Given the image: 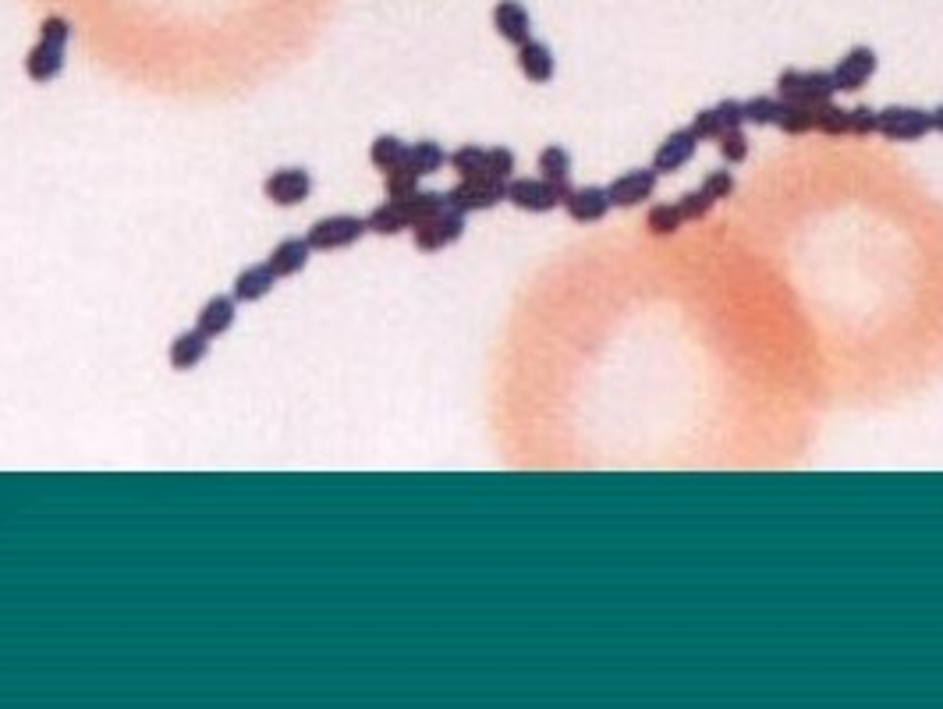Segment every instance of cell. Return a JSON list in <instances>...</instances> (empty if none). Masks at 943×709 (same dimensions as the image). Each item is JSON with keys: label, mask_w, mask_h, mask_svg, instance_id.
<instances>
[{"label": "cell", "mask_w": 943, "mask_h": 709, "mask_svg": "<svg viewBox=\"0 0 943 709\" xmlns=\"http://www.w3.org/2000/svg\"><path fill=\"white\" fill-rule=\"evenodd\" d=\"M734 128H745V100H734V96L710 103L692 117V132L699 135V142H717Z\"/></svg>", "instance_id": "11"}, {"label": "cell", "mask_w": 943, "mask_h": 709, "mask_svg": "<svg viewBox=\"0 0 943 709\" xmlns=\"http://www.w3.org/2000/svg\"><path fill=\"white\" fill-rule=\"evenodd\" d=\"M405 164L412 167L419 178H429V174H437V171H444V167H447V149L440 146V142H433V139H419V142H412V146H408Z\"/></svg>", "instance_id": "22"}, {"label": "cell", "mask_w": 943, "mask_h": 709, "mask_svg": "<svg viewBox=\"0 0 943 709\" xmlns=\"http://www.w3.org/2000/svg\"><path fill=\"white\" fill-rule=\"evenodd\" d=\"M515 64L532 86H546L557 75V57L543 39H525L522 47H515Z\"/></svg>", "instance_id": "15"}, {"label": "cell", "mask_w": 943, "mask_h": 709, "mask_svg": "<svg viewBox=\"0 0 943 709\" xmlns=\"http://www.w3.org/2000/svg\"><path fill=\"white\" fill-rule=\"evenodd\" d=\"M366 227L373 234H380V238H394V234L401 231H412V220H408L401 199H387V203H380L376 210H369Z\"/></svg>", "instance_id": "21"}, {"label": "cell", "mask_w": 943, "mask_h": 709, "mask_svg": "<svg viewBox=\"0 0 943 709\" xmlns=\"http://www.w3.org/2000/svg\"><path fill=\"white\" fill-rule=\"evenodd\" d=\"M561 210L568 213L575 224H600L614 206H610L607 185H578L564 192Z\"/></svg>", "instance_id": "13"}, {"label": "cell", "mask_w": 943, "mask_h": 709, "mask_svg": "<svg viewBox=\"0 0 943 709\" xmlns=\"http://www.w3.org/2000/svg\"><path fill=\"white\" fill-rule=\"evenodd\" d=\"M401 206H405V213H408V220H412V227L415 224H422V220H429L433 213H440V210H447V192H412L408 199H401Z\"/></svg>", "instance_id": "27"}, {"label": "cell", "mask_w": 943, "mask_h": 709, "mask_svg": "<svg viewBox=\"0 0 943 709\" xmlns=\"http://www.w3.org/2000/svg\"><path fill=\"white\" fill-rule=\"evenodd\" d=\"M500 203H507V181L486 178V174H479V178H458V185L447 192V206L465 213V217L468 213H486Z\"/></svg>", "instance_id": "7"}, {"label": "cell", "mask_w": 943, "mask_h": 709, "mask_svg": "<svg viewBox=\"0 0 943 709\" xmlns=\"http://www.w3.org/2000/svg\"><path fill=\"white\" fill-rule=\"evenodd\" d=\"M366 217H355V213H337V217H323L309 227L305 242L312 245V252H337L351 249L366 238Z\"/></svg>", "instance_id": "6"}, {"label": "cell", "mask_w": 943, "mask_h": 709, "mask_svg": "<svg viewBox=\"0 0 943 709\" xmlns=\"http://www.w3.org/2000/svg\"><path fill=\"white\" fill-rule=\"evenodd\" d=\"M777 93L788 96L798 107H805L809 114L837 96L834 82H830V71L823 68H784L777 75Z\"/></svg>", "instance_id": "3"}, {"label": "cell", "mask_w": 943, "mask_h": 709, "mask_svg": "<svg viewBox=\"0 0 943 709\" xmlns=\"http://www.w3.org/2000/svg\"><path fill=\"white\" fill-rule=\"evenodd\" d=\"M206 355H210V337L199 334L195 327L178 334L167 348V362H171L174 373H192L195 366H203Z\"/></svg>", "instance_id": "18"}, {"label": "cell", "mask_w": 943, "mask_h": 709, "mask_svg": "<svg viewBox=\"0 0 943 709\" xmlns=\"http://www.w3.org/2000/svg\"><path fill=\"white\" fill-rule=\"evenodd\" d=\"M309 256H312V245L305 242V238H298V234H288V238H281V242L270 249L266 266H270V270L277 273V281H281V277L302 273L305 266H309Z\"/></svg>", "instance_id": "17"}, {"label": "cell", "mask_w": 943, "mask_h": 709, "mask_svg": "<svg viewBox=\"0 0 943 709\" xmlns=\"http://www.w3.org/2000/svg\"><path fill=\"white\" fill-rule=\"evenodd\" d=\"M461 234H465V213H458L447 206V210L433 213L429 220H422V224L412 227V242H415V249L429 256V252L451 249L454 242H461Z\"/></svg>", "instance_id": "8"}, {"label": "cell", "mask_w": 943, "mask_h": 709, "mask_svg": "<svg viewBox=\"0 0 943 709\" xmlns=\"http://www.w3.org/2000/svg\"><path fill=\"white\" fill-rule=\"evenodd\" d=\"M273 284H277V273H273L266 263H252V266H245V270H238L231 295H234V302H259V298L270 295Z\"/></svg>", "instance_id": "20"}, {"label": "cell", "mask_w": 943, "mask_h": 709, "mask_svg": "<svg viewBox=\"0 0 943 709\" xmlns=\"http://www.w3.org/2000/svg\"><path fill=\"white\" fill-rule=\"evenodd\" d=\"M699 188H702V192H706V195H710L713 203H724V199H731V195H734V188H738V181H734L731 167H717V171L702 174Z\"/></svg>", "instance_id": "33"}, {"label": "cell", "mask_w": 943, "mask_h": 709, "mask_svg": "<svg viewBox=\"0 0 943 709\" xmlns=\"http://www.w3.org/2000/svg\"><path fill=\"white\" fill-rule=\"evenodd\" d=\"M812 132L827 135V139H844L848 135V107H837L834 100L812 110Z\"/></svg>", "instance_id": "25"}, {"label": "cell", "mask_w": 943, "mask_h": 709, "mask_svg": "<svg viewBox=\"0 0 943 709\" xmlns=\"http://www.w3.org/2000/svg\"><path fill=\"white\" fill-rule=\"evenodd\" d=\"M929 117H933V132H940V135H943V103H940V107H933V110H929Z\"/></svg>", "instance_id": "35"}, {"label": "cell", "mask_w": 943, "mask_h": 709, "mask_svg": "<svg viewBox=\"0 0 943 709\" xmlns=\"http://www.w3.org/2000/svg\"><path fill=\"white\" fill-rule=\"evenodd\" d=\"M568 188L550 185L546 178H511L507 181V203L522 213H550L561 210V199Z\"/></svg>", "instance_id": "9"}, {"label": "cell", "mask_w": 943, "mask_h": 709, "mask_svg": "<svg viewBox=\"0 0 943 709\" xmlns=\"http://www.w3.org/2000/svg\"><path fill=\"white\" fill-rule=\"evenodd\" d=\"M447 164L458 178H479L486 174V146H458L454 153H447Z\"/></svg>", "instance_id": "28"}, {"label": "cell", "mask_w": 943, "mask_h": 709, "mask_svg": "<svg viewBox=\"0 0 943 709\" xmlns=\"http://www.w3.org/2000/svg\"><path fill=\"white\" fill-rule=\"evenodd\" d=\"M515 167H518L515 149H507V146H490V149H486V178L511 181V178H515Z\"/></svg>", "instance_id": "32"}, {"label": "cell", "mask_w": 943, "mask_h": 709, "mask_svg": "<svg viewBox=\"0 0 943 709\" xmlns=\"http://www.w3.org/2000/svg\"><path fill=\"white\" fill-rule=\"evenodd\" d=\"M745 125L756 128H780L784 135H809L812 114L798 103H791L780 93H759L745 100Z\"/></svg>", "instance_id": "2"}, {"label": "cell", "mask_w": 943, "mask_h": 709, "mask_svg": "<svg viewBox=\"0 0 943 709\" xmlns=\"http://www.w3.org/2000/svg\"><path fill=\"white\" fill-rule=\"evenodd\" d=\"M539 178H546L557 188H571V153L564 146H543L536 156Z\"/></svg>", "instance_id": "23"}, {"label": "cell", "mask_w": 943, "mask_h": 709, "mask_svg": "<svg viewBox=\"0 0 943 709\" xmlns=\"http://www.w3.org/2000/svg\"><path fill=\"white\" fill-rule=\"evenodd\" d=\"M713 146L720 149V156H724V164L727 167H734V164H745L749 160V153H752V142H749V135H745V128H734V132H727V135H720Z\"/></svg>", "instance_id": "31"}, {"label": "cell", "mask_w": 943, "mask_h": 709, "mask_svg": "<svg viewBox=\"0 0 943 709\" xmlns=\"http://www.w3.org/2000/svg\"><path fill=\"white\" fill-rule=\"evenodd\" d=\"M674 206H678V213H681V220L685 224H699V220H706L713 213V199L702 188H692V192H685V195H678L674 199Z\"/></svg>", "instance_id": "29"}, {"label": "cell", "mask_w": 943, "mask_h": 709, "mask_svg": "<svg viewBox=\"0 0 943 709\" xmlns=\"http://www.w3.org/2000/svg\"><path fill=\"white\" fill-rule=\"evenodd\" d=\"M685 227V220H681L678 206L674 203H656L649 206L646 213V231L653 234V238H674V234Z\"/></svg>", "instance_id": "26"}, {"label": "cell", "mask_w": 943, "mask_h": 709, "mask_svg": "<svg viewBox=\"0 0 943 709\" xmlns=\"http://www.w3.org/2000/svg\"><path fill=\"white\" fill-rule=\"evenodd\" d=\"M71 39V22L64 15H47L39 22L36 47L25 54V75L32 82H54L64 68V50Z\"/></svg>", "instance_id": "1"}, {"label": "cell", "mask_w": 943, "mask_h": 709, "mask_svg": "<svg viewBox=\"0 0 943 709\" xmlns=\"http://www.w3.org/2000/svg\"><path fill=\"white\" fill-rule=\"evenodd\" d=\"M493 29L504 43L522 47L525 39H532V15L522 0H497L493 4Z\"/></svg>", "instance_id": "16"}, {"label": "cell", "mask_w": 943, "mask_h": 709, "mask_svg": "<svg viewBox=\"0 0 943 709\" xmlns=\"http://www.w3.org/2000/svg\"><path fill=\"white\" fill-rule=\"evenodd\" d=\"M405 156H408V142H401L398 135H380V139H373V146H369V160H373V167L383 174L405 164Z\"/></svg>", "instance_id": "24"}, {"label": "cell", "mask_w": 943, "mask_h": 709, "mask_svg": "<svg viewBox=\"0 0 943 709\" xmlns=\"http://www.w3.org/2000/svg\"><path fill=\"white\" fill-rule=\"evenodd\" d=\"M880 71V54H876L869 43H855L851 50H844L837 57V64L830 68V82H834L837 96H855L869 86Z\"/></svg>", "instance_id": "4"}, {"label": "cell", "mask_w": 943, "mask_h": 709, "mask_svg": "<svg viewBox=\"0 0 943 709\" xmlns=\"http://www.w3.org/2000/svg\"><path fill=\"white\" fill-rule=\"evenodd\" d=\"M876 135L897 146H908V142H922L926 135H933V117L922 107H905V103H894V107L876 110Z\"/></svg>", "instance_id": "5"}, {"label": "cell", "mask_w": 943, "mask_h": 709, "mask_svg": "<svg viewBox=\"0 0 943 709\" xmlns=\"http://www.w3.org/2000/svg\"><path fill=\"white\" fill-rule=\"evenodd\" d=\"M656 185H660V174L653 167H632V171H621L607 185L610 206L614 210H635V206H646L653 199Z\"/></svg>", "instance_id": "10"}, {"label": "cell", "mask_w": 943, "mask_h": 709, "mask_svg": "<svg viewBox=\"0 0 943 709\" xmlns=\"http://www.w3.org/2000/svg\"><path fill=\"white\" fill-rule=\"evenodd\" d=\"M263 195L273 206H302L312 195V174L302 167H281L263 181Z\"/></svg>", "instance_id": "14"}, {"label": "cell", "mask_w": 943, "mask_h": 709, "mask_svg": "<svg viewBox=\"0 0 943 709\" xmlns=\"http://www.w3.org/2000/svg\"><path fill=\"white\" fill-rule=\"evenodd\" d=\"M699 146H702V142H699V135L692 132V125L674 128V132L653 149V160H649V167H653L660 178H671V174H678L681 167H688V160L699 153Z\"/></svg>", "instance_id": "12"}, {"label": "cell", "mask_w": 943, "mask_h": 709, "mask_svg": "<svg viewBox=\"0 0 943 709\" xmlns=\"http://www.w3.org/2000/svg\"><path fill=\"white\" fill-rule=\"evenodd\" d=\"M419 174L412 171L408 164L394 167V171L383 174V192H387V199H408L412 192H419Z\"/></svg>", "instance_id": "30"}, {"label": "cell", "mask_w": 943, "mask_h": 709, "mask_svg": "<svg viewBox=\"0 0 943 709\" xmlns=\"http://www.w3.org/2000/svg\"><path fill=\"white\" fill-rule=\"evenodd\" d=\"M234 316H238L234 295H213L210 302L199 309V316H195V330L213 341V337H224L227 330L234 327Z\"/></svg>", "instance_id": "19"}, {"label": "cell", "mask_w": 943, "mask_h": 709, "mask_svg": "<svg viewBox=\"0 0 943 709\" xmlns=\"http://www.w3.org/2000/svg\"><path fill=\"white\" fill-rule=\"evenodd\" d=\"M848 135L851 139H869V135H876V110L866 107V103L848 107Z\"/></svg>", "instance_id": "34"}]
</instances>
